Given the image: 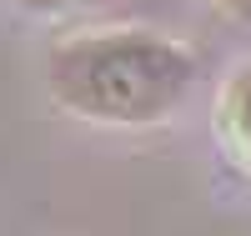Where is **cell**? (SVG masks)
<instances>
[{
	"label": "cell",
	"instance_id": "cell-1",
	"mask_svg": "<svg viewBox=\"0 0 251 236\" xmlns=\"http://www.w3.org/2000/svg\"><path fill=\"white\" fill-rule=\"evenodd\" d=\"M196 55L161 30H91L46 55V91L96 126H156L186 101Z\"/></svg>",
	"mask_w": 251,
	"mask_h": 236
},
{
	"label": "cell",
	"instance_id": "cell-2",
	"mask_svg": "<svg viewBox=\"0 0 251 236\" xmlns=\"http://www.w3.org/2000/svg\"><path fill=\"white\" fill-rule=\"evenodd\" d=\"M216 126H221V141L246 171H251V60L221 85V101H216Z\"/></svg>",
	"mask_w": 251,
	"mask_h": 236
},
{
	"label": "cell",
	"instance_id": "cell-3",
	"mask_svg": "<svg viewBox=\"0 0 251 236\" xmlns=\"http://www.w3.org/2000/svg\"><path fill=\"white\" fill-rule=\"evenodd\" d=\"M20 10H35V15H50V10H66V5H75V0H15Z\"/></svg>",
	"mask_w": 251,
	"mask_h": 236
},
{
	"label": "cell",
	"instance_id": "cell-4",
	"mask_svg": "<svg viewBox=\"0 0 251 236\" xmlns=\"http://www.w3.org/2000/svg\"><path fill=\"white\" fill-rule=\"evenodd\" d=\"M216 5L231 15V20H251V0H216Z\"/></svg>",
	"mask_w": 251,
	"mask_h": 236
}]
</instances>
